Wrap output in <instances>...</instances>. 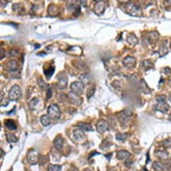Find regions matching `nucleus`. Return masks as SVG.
<instances>
[{"mask_svg":"<svg viewBox=\"0 0 171 171\" xmlns=\"http://www.w3.org/2000/svg\"><path fill=\"white\" fill-rule=\"evenodd\" d=\"M47 112H48L49 117L52 119H59L61 117V110L55 104H52L48 107Z\"/></svg>","mask_w":171,"mask_h":171,"instance_id":"1","label":"nucleus"},{"mask_svg":"<svg viewBox=\"0 0 171 171\" xmlns=\"http://www.w3.org/2000/svg\"><path fill=\"white\" fill-rule=\"evenodd\" d=\"M156 110L160 111L163 113H165L168 110L169 106L166 102H165L164 96H160V97L157 98V104H156Z\"/></svg>","mask_w":171,"mask_h":171,"instance_id":"2","label":"nucleus"},{"mask_svg":"<svg viewBox=\"0 0 171 171\" xmlns=\"http://www.w3.org/2000/svg\"><path fill=\"white\" fill-rule=\"evenodd\" d=\"M22 95V91L21 89L18 86V85H14L10 89V92H9L8 96L9 99L10 101H17L18 99H20Z\"/></svg>","mask_w":171,"mask_h":171,"instance_id":"3","label":"nucleus"},{"mask_svg":"<svg viewBox=\"0 0 171 171\" xmlns=\"http://www.w3.org/2000/svg\"><path fill=\"white\" fill-rule=\"evenodd\" d=\"M70 88L72 92L78 94V95H80V94L83 93L84 85L82 83L80 82H74L71 84Z\"/></svg>","mask_w":171,"mask_h":171,"instance_id":"4","label":"nucleus"},{"mask_svg":"<svg viewBox=\"0 0 171 171\" xmlns=\"http://www.w3.org/2000/svg\"><path fill=\"white\" fill-rule=\"evenodd\" d=\"M132 115V112L129 110H125L123 112H120L117 114L118 119L119 120V122L122 125L127 124V121H128L129 118Z\"/></svg>","mask_w":171,"mask_h":171,"instance_id":"5","label":"nucleus"},{"mask_svg":"<svg viewBox=\"0 0 171 171\" xmlns=\"http://www.w3.org/2000/svg\"><path fill=\"white\" fill-rule=\"evenodd\" d=\"M127 9L129 11V13L133 16H139L141 12V8L139 5L134 3H129L127 5Z\"/></svg>","mask_w":171,"mask_h":171,"instance_id":"6","label":"nucleus"},{"mask_svg":"<svg viewBox=\"0 0 171 171\" xmlns=\"http://www.w3.org/2000/svg\"><path fill=\"white\" fill-rule=\"evenodd\" d=\"M106 8V2L105 1H99L94 5V11L98 16H101Z\"/></svg>","mask_w":171,"mask_h":171,"instance_id":"7","label":"nucleus"},{"mask_svg":"<svg viewBox=\"0 0 171 171\" xmlns=\"http://www.w3.org/2000/svg\"><path fill=\"white\" fill-rule=\"evenodd\" d=\"M39 153L35 150H30L27 154V159L31 164L34 165L39 162Z\"/></svg>","mask_w":171,"mask_h":171,"instance_id":"8","label":"nucleus"},{"mask_svg":"<svg viewBox=\"0 0 171 171\" xmlns=\"http://www.w3.org/2000/svg\"><path fill=\"white\" fill-rule=\"evenodd\" d=\"M69 100H70V103L73 105H76V106H80L82 103V99L79 96V95L76 94L74 92H70L68 94Z\"/></svg>","mask_w":171,"mask_h":171,"instance_id":"9","label":"nucleus"},{"mask_svg":"<svg viewBox=\"0 0 171 171\" xmlns=\"http://www.w3.org/2000/svg\"><path fill=\"white\" fill-rule=\"evenodd\" d=\"M58 78H59L58 88H59V90H64L68 86V78H67L65 74H63V75H59L58 76Z\"/></svg>","mask_w":171,"mask_h":171,"instance_id":"10","label":"nucleus"},{"mask_svg":"<svg viewBox=\"0 0 171 171\" xmlns=\"http://www.w3.org/2000/svg\"><path fill=\"white\" fill-rule=\"evenodd\" d=\"M109 124L105 120H100L96 125V129L100 134H103L108 130Z\"/></svg>","mask_w":171,"mask_h":171,"instance_id":"11","label":"nucleus"},{"mask_svg":"<svg viewBox=\"0 0 171 171\" xmlns=\"http://www.w3.org/2000/svg\"><path fill=\"white\" fill-rule=\"evenodd\" d=\"M18 63L16 60H13L11 59L10 61H8V62L5 63V68L9 71L10 72H14V71H16L18 69Z\"/></svg>","mask_w":171,"mask_h":171,"instance_id":"12","label":"nucleus"},{"mask_svg":"<svg viewBox=\"0 0 171 171\" xmlns=\"http://www.w3.org/2000/svg\"><path fill=\"white\" fill-rule=\"evenodd\" d=\"M123 63H124V65L127 68H133L135 65V58L132 57H127L123 60Z\"/></svg>","mask_w":171,"mask_h":171,"instance_id":"13","label":"nucleus"},{"mask_svg":"<svg viewBox=\"0 0 171 171\" xmlns=\"http://www.w3.org/2000/svg\"><path fill=\"white\" fill-rule=\"evenodd\" d=\"M48 13L49 15L55 16L59 14V7L56 6L55 5H51L48 8Z\"/></svg>","mask_w":171,"mask_h":171,"instance_id":"14","label":"nucleus"},{"mask_svg":"<svg viewBox=\"0 0 171 171\" xmlns=\"http://www.w3.org/2000/svg\"><path fill=\"white\" fill-rule=\"evenodd\" d=\"M55 148L57 150H61L63 146V140L60 136H57L54 140Z\"/></svg>","mask_w":171,"mask_h":171,"instance_id":"15","label":"nucleus"},{"mask_svg":"<svg viewBox=\"0 0 171 171\" xmlns=\"http://www.w3.org/2000/svg\"><path fill=\"white\" fill-rule=\"evenodd\" d=\"M130 155L131 154L130 152L126 150H120L117 152V158L119 160H125L130 157Z\"/></svg>","mask_w":171,"mask_h":171,"instance_id":"16","label":"nucleus"},{"mask_svg":"<svg viewBox=\"0 0 171 171\" xmlns=\"http://www.w3.org/2000/svg\"><path fill=\"white\" fill-rule=\"evenodd\" d=\"M78 127L82 131H85V132H89L92 130V127L90 123H85L83 122L78 123Z\"/></svg>","mask_w":171,"mask_h":171,"instance_id":"17","label":"nucleus"},{"mask_svg":"<svg viewBox=\"0 0 171 171\" xmlns=\"http://www.w3.org/2000/svg\"><path fill=\"white\" fill-rule=\"evenodd\" d=\"M74 137L76 140H81L84 137V133L80 129L75 130L74 132Z\"/></svg>","mask_w":171,"mask_h":171,"instance_id":"18","label":"nucleus"},{"mask_svg":"<svg viewBox=\"0 0 171 171\" xmlns=\"http://www.w3.org/2000/svg\"><path fill=\"white\" fill-rule=\"evenodd\" d=\"M159 53L161 57H162V56L167 54V53H168V49H167V41L164 42V43H162L160 45Z\"/></svg>","mask_w":171,"mask_h":171,"instance_id":"19","label":"nucleus"},{"mask_svg":"<svg viewBox=\"0 0 171 171\" xmlns=\"http://www.w3.org/2000/svg\"><path fill=\"white\" fill-rule=\"evenodd\" d=\"M159 39V34L156 32H152L149 36V41L152 43H155Z\"/></svg>","mask_w":171,"mask_h":171,"instance_id":"20","label":"nucleus"},{"mask_svg":"<svg viewBox=\"0 0 171 171\" xmlns=\"http://www.w3.org/2000/svg\"><path fill=\"white\" fill-rule=\"evenodd\" d=\"M5 136H6L7 141H8L9 143H14L18 141V137H16V135H14L13 134L7 133V134H5Z\"/></svg>","mask_w":171,"mask_h":171,"instance_id":"21","label":"nucleus"},{"mask_svg":"<svg viewBox=\"0 0 171 171\" xmlns=\"http://www.w3.org/2000/svg\"><path fill=\"white\" fill-rule=\"evenodd\" d=\"M5 125L10 130H16L17 128L15 122L12 120H8L5 121Z\"/></svg>","mask_w":171,"mask_h":171,"instance_id":"22","label":"nucleus"},{"mask_svg":"<svg viewBox=\"0 0 171 171\" xmlns=\"http://www.w3.org/2000/svg\"><path fill=\"white\" fill-rule=\"evenodd\" d=\"M80 80L83 84H88L90 82V76L86 74H83L80 76Z\"/></svg>","mask_w":171,"mask_h":171,"instance_id":"23","label":"nucleus"},{"mask_svg":"<svg viewBox=\"0 0 171 171\" xmlns=\"http://www.w3.org/2000/svg\"><path fill=\"white\" fill-rule=\"evenodd\" d=\"M41 122L43 126H48V125L50 124V118L49 117V116L45 114V115H43L41 117Z\"/></svg>","mask_w":171,"mask_h":171,"instance_id":"24","label":"nucleus"},{"mask_svg":"<svg viewBox=\"0 0 171 171\" xmlns=\"http://www.w3.org/2000/svg\"><path fill=\"white\" fill-rule=\"evenodd\" d=\"M127 41H128V43H130L131 45H135L137 44V39L135 35H134V34H130V35H129L128 38H127Z\"/></svg>","mask_w":171,"mask_h":171,"instance_id":"25","label":"nucleus"},{"mask_svg":"<svg viewBox=\"0 0 171 171\" xmlns=\"http://www.w3.org/2000/svg\"><path fill=\"white\" fill-rule=\"evenodd\" d=\"M140 86H141V90L143 93L145 94H149L150 93V89L148 87V85H146V84H145L143 80H141V84H140Z\"/></svg>","mask_w":171,"mask_h":171,"instance_id":"26","label":"nucleus"},{"mask_svg":"<svg viewBox=\"0 0 171 171\" xmlns=\"http://www.w3.org/2000/svg\"><path fill=\"white\" fill-rule=\"evenodd\" d=\"M143 66L144 69H145V70H148L149 69L153 68L154 65L153 63H152V61H150V60H145V61H143Z\"/></svg>","mask_w":171,"mask_h":171,"instance_id":"27","label":"nucleus"},{"mask_svg":"<svg viewBox=\"0 0 171 171\" xmlns=\"http://www.w3.org/2000/svg\"><path fill=\"white\" fill-rule=\"evenodd\" d=\"M38 84H39V87L41 88V90H45L48 88V85H47V83L45 82L43 79H41V78H40V79L38 80Z\"/></svg>","mask_w":171,"mask_h":171,"instance_id":"28","label":"nucleus"},{"mask_svg":"<svg viewBox=\"0 0 171 171\" xmlns=\"http://www.w3.org/2000/svg\"><path fill=\"white\" fill-rule=\"evenodd\" d=\"M38 103H39V99H38L37 98H34L33 99H32L30 103H29V107H30V109L33 110L36 105L38 104Z\"/></svg>","mask_w":171,"mask_h":171,"instance_id":"29","label":"nucleus"},{"mask_svg":"<svg viewBox=\"0 0 171 171\" xmlns=\"http://www.w3.org/2000/svg\"><path fill=\"white\" fill-rule=\"evenodd\" d=\"M61 167L59 165L50 164L48 166V171H61Z\"/></svg>","mask_w":171,"mask_h":171,"instance_id":"30","label":"nucleus"},{"mask_svg":"<svg viewBox=\"0 0 171 171\" xmlns=\"http://www.w3.org/2000/svg\"><path fill=\"white\" fill-rule=\"evenodd\" d=\"M152 166H153L154 169L156 171H164L163 167L161 165V164H160L159 162H154L153 165H152Z\"/></svg>","mask_w":171,"mask_h":171,"instance_id":"31","label":"nucleus"},{"mask_svg":"<svg viewBox=\"0 0 171 171\" xmlns=\"http://www.w3.org/2000/svg\"><path fill=\"white\" fill-rule=\"evenodd\" d=\"M127 134H120V133H119L116 135V139L119 140V141H125L127 139Z\"/></svg>","mask_w":171,"mask_h":171,"instance_id":"32","label":"nucleus"},{"mask_svg":"<svg viewBox=\"0 0 171 171\" xmlns=\"http://www.w3.org/2000/svg\"><path fill=\"white\" fill-rule=\"evenodd\" d=\"M54 71H55V70L53 68H49L47 71L45 70V76H47V78H49L51 76L53 75V74L54 73Z\"/></svg>","mask_w":171,"mask_h":171,"instance_id":"33","label":"nucleus"},{"mask_svg":"<svg viewBox=\"0 0 171 171\" xmlns=\"http://www.w3.org/2000/svg\"><path fill=\"white\" fill-rule=\"evenodd\" d=\"M74 65H75L78 69H80V70H84L83 69L85 67L84 63L82 61H75V64H74Z\"/></svg>","mask_w":171,"mask_h":171,"instance_id":"34","label":"nucleus"},{"mask_svg":"<svg viewBox=\"0 0 171 171\" xmlns=\"http://www.w3.org/2000/svg\"><path fill=\"white\" fill-rule=\"evenodd\" d=\"M94 92H95V88H90L88 90V91H87V93H86L87 97H88V99H90V97H92V96L94 95Z\"/></svg>","mask_w":171,"mask_h":171,"instance_id":"35","label":"nucleus"},{"mask_svg":"<svg viewBox=\"0 0 171 171\" xmlns=\"http://www.w3.org/2000/svg\"><path fill=\"white\" fill-rule=\"evenodd\" d=\"M5 56V51L4 49L0 47V61L3 59Z\"/></svg>","mask_w":171,"mask_h":171,"instance_id":"36","label":"nucleus"},{"mask_svg":"<svg viewBox=\"0 0 171 171\" xmlns=\"http://www.w3.org/2000/svg\"><path fill=\"white\" fill-rule=\"evenodd\" d=\"M18 55L17 51L16 50H12L11 51H10V55L12 56V57H16Z\"/></svg>","mask_w":171,"mask_h":171,"instance_id":"37","label":"nucleus"},{"mask_svg":"<svg viewBox=\"0 0 171 171\" xmlns=\"http://www.w3.org/2000/svg\"><path fill=\"white\" fill-rule=\"evenodd\" d=\"M52 96V90L51 88H49L48 90V92H47V99H49L51 98Z\"/></svg>","mask_w":171,"mask_h":171,"instance_id":"38","label":"nucleus"},{"mask_svg":"<svg viewBox=\"0 0 171 171\" xmlns=\"http://www.w3.org/2000/svg\"><path fill=\"white\" fill-rule=\"evenodd\" d=\"M8 1V0H0V5H2V6H5Z\"/></svg>","mask_w":171,"mask_h":171,"instance_id":"39","label":"nucleus"},{"mask_svg":"<svg viewBox=\"0 0 171 171\" xmlns=\"http://www.w3.org/2000/svg\"><path fill=\"white\" fill-rule=\"evenodd\" d=\"M164 5L166 6H171V0H164Z\"/></svg>","mask_w":171,"mask_h":171,"instance_id":"40","label":"nucleus"},{"mask_svg":"<svg viewBox=\"0 0 171 171\" xmlns=\"http://www.w3.org/2000/svg\"><path fill=\"white\" fill-rule=\"evenodd\" d=\"M132 163H133L132 161L130 160H128V159H127L126 160V162H125V164H126V166H128V167L130 166L131 165H132Z\"/></svg>","mask_w":171,"mask_h":171,"instance_id":"41","label":"nucleus"},{"mask_svg":"<svg viewBox=\"0 0 171 171\" xmlns=\"http://www.w3.org/2000/svg\"><path fill=\"white\" fill-rule=\"evenodd\" d=\"M77 1L80 3H81L82 5H86V0H77Z\"/></svg>","mask_w":171,"mask_h":171,"instance_id":"42","label":"nucleus"},{"mask_svg":"<svg viewBox=\"0 0 171 171\" xmlns=\"http://www.w3.org/2000/svg\"><path fill=\"white\" fill-rule=\"evenodd\" d=\"M3 95H4V93H3V92H1V91H0V101H1L3 97Z\"/></svg>","mask_w":171,"mask_h":171,"instance_id":"43","label":"nucleus"},{"mask_svg":"<svg viewBox=\"0 0 171 171\" xmlns=\"http://www.w3.org/2000/svg\"><path fill=\"white\" fill-rule=\"evenodd\" d=\"M15 109H16V107H14V108L13 109V110H12V111H10V112H8V113H7V114H14V112H14V111H15Z\"/></svg>","mask_w":171,"mask_h":171,"instance_id":"44","label":"nucleus"},{"mask_svg":"<svg viewBox=\"0 0 171 171\" xmlns=\"http://www.w3.org/2000/svg\"><path fill=\"white\" fill-rule=\"evenodd\" d=\"M2 153H3L2 150H1V149H0V158H1V155H2Z\"/></svg>","mask_w":171,"mask_h":171,"instance_id":"45","label":"nucleus"},{"mask_svg":"<svg viewBox=\"0 0 171 171\" xmlns=\"http://www.w3.org/2000/svg\"><path fill=\"white\" fill-rule=\"evenodd\" d=\"M1 123H0V130H1Z\"/></svg>","mask_w":171,"mask_h":171,"instance_id":"46","label":"nucleus"},{"mask_svg":"<svg viewBox=\"0 0 171 171\" xmlns=\"http://www.w3.org/2000/svg\"><path fill=\"white\" fill-rule=\"evenodd\" d=\"M169 100H170V102H171V97H170V99H169Z\"/></svg>","mask_w":171,"mask_h":171,"instance_id":"47","label":"nucleus"},{"mask_svg":"<svg viewBox=\"0 0 171 171\" xmlns=\"http://www.w3.org/2000/svg\"><path fill=\"white\" fill-rule=\"evenodd\" d=\"M170 48H171V44H170Z\"/></svg>","mask_w":171,"mask_h":171,"instance_id":"48","label":"nucleus"},{"mask_svg":"<svg viewBox=\"0 0 171 171\" xmlns=\"http://www.w3.org/2000/svg\"><path fill=\"white\" fill-rule=\"evenodd\" d=\"M35 1H38V0H35Z\"/></svg>","mask_w":171,"mask_h":171,"instance_id":"49","label":"nucleus"}]
</instances>
